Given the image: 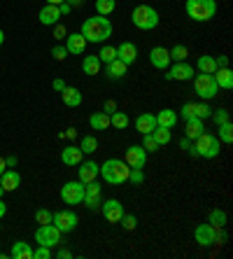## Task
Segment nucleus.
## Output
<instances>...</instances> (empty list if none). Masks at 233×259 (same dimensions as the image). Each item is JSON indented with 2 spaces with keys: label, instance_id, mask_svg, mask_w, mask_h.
<instances>
[{
  "label": "nucleus",
  "instance_id": "f257e3e1",
  "mask_svg": "<svg viewBox=\"0 0 233 259\" xmlns=\"http://www.w3.org/2000/svg\"><path fill=\"white\" fill-rule=\"evenodd\" d=\"M84 35V40L91 45H105L112 37V24H110L108 17H101V14H96V17L86 19L82 24V30H79Z\"/></svg>",
  "mask_w": 233,
  "mask_h": 259
},
{
  "label": "nucleus",
  "instance_id": "f03ea898",
  "mask_svg": "<svg viewBox=\"0 0 233 259\" xmlns=\"http://www.w3.org/2000/svg\"><path fill=\"white\" fill-rule=\"evenodd\" d=\"M128 173H131V166L121 159H108V161L101 166V175L108 185H124L128 182Z\"/></svg>",
  "mask_w": 233,
  "mask_h": 259
},
{
  "label": "nucleus",
  "instance_id": "7ed1b4c3",
  "mask_svg": "<svg viewBox=\"0 0 233 259\" xmlns=\"http://www.w3.org/2000/svg\"><path fill=\"white\" fill-rule=\"evenodd\" d=\"M184 12L194 21H210L217 14V0H187Z\"/></svg>",
  "mask_w": 233,
  "mask_h": 259
},
{
  "label": "nucleus",
  "instance_id": "20e7f679",
  "mask_svg": "<svg viewBox=\"0 0 233 259\" xmlns=\"http://www.w3.org/2000/svg\"><path fill=\"white\" fill-rule=\"evenodd\" d=\"M131 21L140 30H154L159 26V12L152 5H137L131 12Z\"/></svg>",
  "mask_w": 233,
  "mask_h": 259
},
{
  "label": "nucleus",
  "instance_id": "39448f33",
  "mask_svg": "<svg viewBox=\"0 0 233 259\" xmlns=\"http://www.w3.org/2000/svg\"><path fill=\"white\" fill-rule=\"evenodd\" d=\"M194 238H196V243L201 247H212L217 245V243H221L226 236L221 234V229H217V227H212V224H198L196 231H194Z\"/></svg>",
  "mask_w": 233,
  "mask_h": 259
},
{
  "label": "nucleus",
  "instance_id": "423d86ee",
  "mask_svg": "<svg viewBox=\"0 0 233 259\" xmlns=\"http://www.w3.org/2000/svg\"><path fill=\"white\" fill-rule=\"evenodd\" d=\"M194 147H196L198 152V157H203V159H215L219 157V138L217 136H212V133H201L196 140H194Z\"/></svg>",
  "mask_w": 233,
  "mask_h": 259
},
{
  "label": "nucleus",
  "instance_id": "0eeeda50",
  "mask_svg": "<svg viewBox=\"0 0 233 259\" xmlns=\"http://www.w3.org/2000/svg\"><path fill=\"white\" fill-rule=\"evenodd\" d=\"M194 91H196L203 101H210V98L217 96L219 87H217V82H215V77H212V75L201 72V75H194Z\"/></svg>",
  "mask_w": 233,
  "mask_h": 259
},
{
  "label": "nucleus",
  "instance_id": "6e6552de",
  "mask_svg": "<svg viewBox=\"0 0 233 259\" xmlns=\"http://www.w3.org/2000/svg\"><path fill=\"white\" fill-rule=\"evenodd\" d=\"M35 243L44 247H56L61 243V231L54 224H40L35 231Z\"/></svg>",
  "mask_w": 233,
  "mask_h": 259
},
{
  "label": "nucleus",
  "instance_id": "1a4fd4ad",
  "mask_svg": "<svg viewBox=\"0 0 233 259\" xmlns=\"http://www.w3.org/2000/svg\"><path fill=\"white\" fill-rule=\"evenodd\" d=\"M61 199H63V203H68V205L82 203V199H84V182H79V180L66 182V185L61 187Z\"/></svg>",
  "mask_w": 233,
  "mask_h": 259
},
{
  "label": "nucleus",
  "instance_id": "9d476101",
  "mask_svg": "<svg viewBox=\"0 0 233 259\" xmlns=\"http://www.w3.org/2000/svg\"><path fill=\"white\" fill-rule=\"evenodd\" d=\"M77 222L79 220L72 210H59V212H54V217H52V224H54L61 234H70V231H75L77 229Z\"/></svg>",
  "mask_w": 233,
  "mask_h": 259
},
{
  "label": "nucleus",
  "instance_id": "9b49d317",
  "mask_svg": "<svg viewBox=\"0 0 233 259\" xmlns=\"http://www.w3.org/2000/svg\"><path fill=\"white\" fill-rule=\"evenodd\" d=\"M101 194H103L101 182H96V180L86 182V185H84V199H82V203L86 205L89 210H98V208H101V203H103Z\"/></svg>",
  "mask_w": 233,
  "mask_h": 259
},
{
  "label": "nucleus",
  "instance_id": "f8f14e48",
  "mask_svg": "<svg viewBox=\"0 0 233 259\" xmlns=\"http://www.w3.org/2000/svg\"><path fill=\"white\" fill-rule=\"evenodd\" d=\"M182 119L189 121V119H208L210 115H212V110H210L208 103H184L182 105Z\"/></svg>",
  "mask_w": 233,
  "mask_h": 259
},
{
  "label": "nucleus",
  "instance_id": "ddd939ff",
  "mask_svg": "<svg viewBox=\"0 0 233 259\" xmlns=\"http://www.w3.org/2000/svg\"><path fill=\"white\" fill-rule=\"evenodd\" d=\"M194 75H196L194 66H189L187 61H179V63H173L168 68L166 79L168 82H187V79H194Z\"/></svg>",
  "mask_w": 233,
  "mask_h": 259
},
{
  "label": "nucleus",
  "instance_id": "4468645a",
  "mask_svg": "<svg viewBox=\"0 0 233 259\" xmlns=\"http://www.w3.org/2000/svg\"><path fill=\"white\" fill-rule=\"evenodd\" d=\"M101 212H103V217H105L110 224H119L121 215H124L126 210H124V205H121V201L108 199V201H103L101 203Z\"/></svg>",
  "mask_w": 233,
  "mask_h": 259
},
{
  "label": "nucleus",
  "instance_id": "2eb2a0df",
  "mask_svg": "<svg viewBox=\"0 0 233 259\" xmlns=\"http://www.w3.org/2000/svg\"><path fill=\"white\" fill-rule=\"evenodd\" d=\"M126 163H128L131 168H145L147 152H145L143 145H131V147L126 150Z\"/></svg>",
  "mask_w": 233,
  "mask_h": 259
},
{
  "label": "nucleus",
  "instance_id": "dca6fc26",
  "mask_svg": "<svg viewBox=\"0 0 233 259\" xmlns=\"http://www.w3.org/2000/svg\"><path fill=\"white\" fill-rule=\"evenodd\" d=\"M150 63L156 68V70H166V68H170V52H168L166 47H154L150 52Z\"/></svg>",
  "mask_w": 233,
  "mask_h": 259
},
{
  "label": "nucleus",
  "instance_id": "f3484780",
  "mask_svg": "<svg viewBox=\"0 0 233 259\" xmlns=\"http://www.w3.org/2000/svg\"><path fill=\"white\" fill-rule=\"evenodd\" d=\"M86 40H84L82 33H70V35H66V45L63 47L68 49V54H84L86 52Z\"/></svg>",
  "mask_w": 233,
  "mask_h": 259
},
{
  "label": "nucleus",
  "instance_id": "a211bd4d",
  "mask_svg": "<svg viewBox=\"0 0 233 259\" xmlns=\"http://www.w3.org/2000/svg\"><path fill=\"white\" fill-rule=\"evenodd\" d=\"M79 182H84V185H86V182H91V180H96L98 175H101V166H98L96 161H79Z\"/></svg>",
  "mask_w": 233,
  "mask_h": 259
},
{
  "label": "nucleus",
  "instance_id": "6ab92c4d",
  "mask_svg": "<svg viewBox=\"0 0 233 259\" xmlns=\"http://www.w3.org/2000/svg\"><path fill=\"white\" fill-rule=\"evenodd\" d=\"M37 19H40L42 26H54L61 21V12H59V5H44L40 10V14H37Z\"/></svg>",
  "mask_w": 233,
  "mask_h": 259
},
{
  "label": "nucleus",
  "instance_id": "aec40b11",
  "mask_svg": "<svg viewBox=\"0 0 233 259\" xmlns=\"http://www.w3.org/2000/svg\"><path fill=\"white\" fill-rule=\"evenodd\" d=\"M117 59L124 61L126 66H133L137 59V47L133 42H121L119 47H117Z\"/></svg>",
  "mask_w": 233,
  "mask_h": 259
},
{
  "label": "nucleus",
  "instance_id": "412c9836",
  "mask_svg": "<svg viewBox=\"0 0 233 259\" xmlns=\"http://www.w3.org/2000/svg\"><path fill=\"white\" fill-rule=\"evenodd\" d=\"M19 185H21V175L14 168H7L5 173L0 175V187L5 192H14V189H19Z\"/></svg>",
  "mask_w": 233,
  "mask_h": 259
},
{
  "label": "nucleus",
  "instance_id": "4be33fe9",
  "mask_svg": "<svg viewBox=\"0 0 233 259\" xmlns=\"http://www.w3.org/2000/svg\"><path fill=\"white\" fill-rule=\"evenodd\" d=\"M156 128V117L150 115V112H143V115L135 117V131L140 133V136H145V133H152Z\"/></svg>",
  "mask_w": 233,
  "mask_h": 259
},
{
  "label": "nucleus",
  "instance_id": "5701e85b",
  "mask_svg": "<svg viewBox=\"0 0 233 259\" xmlns=\"http://www.w3.org/2000/svg\"><path fill=\"white\" fill-rule=\"evenodd\" d=\"M61 98H63V105H68V108H79L82 105V91L77 89V87H68L61 91Z\"/></svg>",
  "mask_w": 233,
  "mask_h": 259
},
{
  "label": "nucleus",
  "instance_id": "b1692460",
  "mask_svg": "<svg viewBox=\"0 0 233 259\" xmlns=\"http://www.w3.org/2000/svg\"><path fill=\"white\" fill-rule=\"evenodd\" d=\"M82 157H84L82 150L75 147V145H68V147H63V152H61V161L66 163V166H79Z\"/></svg>",
  "mask_w": 233,
  "mask_h": 259
},
{
  "label": "nucleus",
  "instance_id": "393cba45",
  "mask_svg": "<svg viewBox=\"0 0 233 259\" xmlns=\"http://www.w3.org/2000/svg\"><path fill=\"white\" fill-rule=\"evenodd\" d=\"M212 77H215V82H217L219 89H233V72H231V68H217V70L212 72Z\"/></svg>",
  "mask_w": 233,
  "mask_h": 259
},
{
  "label": "nucleus",
  "instance_id": "a878e982",
  "mask_svg": "<svg viewBox=\"0 0 233 259\" xmlns=\"http://www.w3.org/2000/svg\"><path fill=\"white\" fill-rule=\"evenodd\" d=\"M156 117V126H166V128H173L175 124H177V112L175 110H170V108H163L159 115H154Z\"/></svg>",
  "mask_w": 233,
  "mask_h": 259
},
{
  "label": "nucleus",
  "instance_id": "bb28decb",
  "mask_svg": "<svg viewBox=\"0 0 233 259\" xmlns=\"http://www.w3.org/2000/svg\"><path fill=\"white\" fill-rule=\"evenodd\" d=\"M89 126L94 131H108L110 128V115L108 112H94L89 117Z\"/></svg>",
  "mask_w": 233,
  "mask_h": 259
},
{
  "label": "nucleus",
  "instance_id": "cd10ccee",
  "mask_svg": "<svg viewBox=\"0 0 233 259\" xmlns=\"http://www.w3.org/2000/svg\"><path fill=\"white\" fill-rule=\"evenodd\" d=\"M101 66H103V61L98 59V54L96 56H84V61H82V70H84V75H101Z\"/></svg>",
  "mask_w": 233,
  "mask_h": 259
},
{
  "label": "nucleus",
  "instance_id": "c85d7f7f",
  "mask_svg": "<svg viewBox=\"0 0 233 259\" xmlns=\"http://www.w3.org/2000/svg\"><path fill=\"white\" fill-rule=\"evenodd\" d=\"M10 257H14V259H33V247H30L26 241H17L12 245Z\"/></svg>",
  "mask_w": 233,
  "mask_h": 259
},
{
  "label": "nucleus",
  "instance_id": "c756f323",
  "mask_svg": "<svg viewBox=\"0 0 233 259\" xmlns=\"http://www.w3.org/2000/svg\"><path fill=\"white\" fill-rule=\"evenodd\" d=\"M201 133H205V124L203 119H189L187 121V128H184V136L189 140H196Z\"/></svg>",
  "mask_w": 233,
  "mask_h": 259
},
{
  "label": "nucleus",
  "instance_id": "7c9ffc66",
  "mask_svg": "<svg viewBox=\"0 0 233 259\" xmlns=\"http://www.w3.org/2000/svg\"><path fill=\"white\" fill-rule=\"evenodd\" d=\"M126 70H128V66H126L124 61H119V59H114V61H110L108 63V77L110 79H121L126 75Z\"/></svg>",
  "mask_w": 233,
  "mask_h": 259
},
{
  "label": "nucleus",
  "instance_id": "2f4dec72",
  "mask_svg": "<svg viewBox=\"0 0 233 259\" xmlns=\"http://www.w3.org/2000/svg\"><path fill=\"white\" fill-rule=\"evenodd\" d=\"M208 222L212 224V227H217V229H224V227H226V222H228L226 210H221V208H215V210H210Z\"/></svg>",
  "mask_w": 233,
  "mask_h": 259
},
{
  "label": "nucleus",
  "instance_id": "473e14b6",
  "mask_svg": "<svg viewBox=\"0 0 233 259\" xmlns=\"http://www.w3.org/2000/svg\"><path fill=\"white\" fill-rule=\"evenodd\" d=\"M196 68H198V72H205V75H212V72L217 70V61H215V56H198V63H196Z\"/></svg>",
  "mask_w": 233,
  "mask_h": 259
},
{
  "label": "nucleus",
  "instance_id": "72a5a7b5",
  "mask_svg": "<svg viewBox=\"0 0 233 259\" xmlns=\"http://www.w3.org/2000/svg\"><path fill=\"white\" fill-rule=\"evenodd\" d=\"M79 150H82V154H94V152H98V138L96 136H84V138L79 140Z\"/></svg>",
  "mask_w": 233,
  "mask_h": 259
},
{
  "label": "nucleus",
  "instance_id": "f704fd0d",
  "mask_svg": "<svg viewBox=\"0 0 233 259\" xmlns=\"http://www.w3.org/2000/svg\"><path fill=\"white\" fill-rule=\"evenodd\" d=\"M128 121H131V119H128V115H126V112H119V110L110 115V126L119 128V131H124V128L128 126Z\"/></svg>",
  "mask_w": 233,
  "mask_h": 259
},
{
  "label": "nucleus",
  "instance_id": "c9c22d12",
  "mask_svg": "<svg viewBox=\"0 0 233 259\" xmlns=\"http://www.w3.org/2000/svg\"><path fill=\"white\" fill-rule=\"evenodd\" d=\"M117 10V0H96V12L101 17H110Z\"/></svg>",
  "mask_w": 233,
  "mask_h": 259
},
{
  "label": "nucleus",
  "instance_id": "e433bc0d",
  "mask_svg": "<svg viewBox=\"0 0 233 259\" xmlns=\"http://www.w3.org/2000/svg\"><path fill=\"white\" fill-rule=\"evenodd\" d=\"M219 143L224 145H231L233 143V124L231 121H224V124H219Z\"/></svg>",
  "mask_w": 233,
  "mask_h": 259
},
{
  "label": "nucleus",
  "instance_id": "4c0bfd02",
  "mask_svg": "<svg viewBox=\"0 0 233 259\" xmlns=\"http://www.w3.org/2000/svg\"><path fill=\"white\" fill-rule=\"evenodd\" d=\"M152 136L156 138L159 145H168L170 140H173V133H170V128H166V126H156L154 131H152Z\"/></svg>",
  "mask_w": 233,
  "mask_h": 259
},
{
  "label": "nucleus",
  "instance_id": "58836bf2",
  "mask_svg": "<svg viewBox=\"0 0 233 259\" xmlns=\"http://www.w3.org/2000/svg\"><path fill=\"white\" fill-rule=\"evenodd\" d=\"M170 52V61L173 63H179V61H187V56H189V49L184 47V45H175L173 49H168Z\"/></svg>",
  "mask_w": 233,
  "mask_h": 259
},
{
  "label": "nucleus",
  "instance_id": "ea45409f",
  "mask_svg": "<svg viewBox=\"0 0 233 259\" xmlns=\"http://www.w3.org/2000/svg\"><path fill=\"white\" fill-rule=\"evenodd\" d=\"M98 59L103 61V63H110V61L117 59V47H112V45H103L101 52H98Z\"/></svg>",
  "mask_w": 233,
  "mask_h": 259
},
{
  "label": "nucleus",
  "instance_id": "a19ab883",
  "mask_svg": "<svg viewBox=\"0 0 233 259\" xmlns=\"http://www.w3.org/2000/svg\"><path fill=\"white\" fill-rule=\"evenodd\" d=\"M119 224H121V229H124V231H135L137 217L131 215V212H124V215H121V220H119Z\"/></svg>",
  "mask_w": 233,
  "mask_h": 259
},
{
  "label": "nucleus",
  "instance_id": "79ce46f5",
  "mask_svg": "<svg viewBox=\"0 0 233 259\" xmlns=\"http://www.w3.org/2000/svg\"><path fill=\"white\" fill-rule=\"evenodd\" d=\"M143 147H145V152H159L161 150V145L156 143V138L152 136V133H145L143 136Z\"/></svg>",
  "mask_w": 233,
  "mask_h": 259
},
{
  "label": "nucleus",
  "instance_id": "37998d69",
  "mask_svg": "<svg viewBox=\"0 0 233 259\" xmlns=\"http://www.w3.org/2000/svg\"><path fill=\"white\" fill-rule=\"evenodd\" d=\"M52 217H54V212L47 210V208H40V210H35V222L37 224H52Z\"/></svg>",
  "mask_w": 233,
  "mask_h": 259
},
{
  "label": "nucleus",
  "instance_id": "c03bdc74",
  "mask_svg": "<svg viewBox=\"0 0 233 259\" xmlns=\"http://www.w3.org/2000/svg\"><path fill=\"white\" fill-rule=\"evenodd\" d=\"M212 121H215L217 126H219V124H224V121H231L228 119V110H224V108H219V110H212Z\"/></svg>",
  "mask_w": 233,
  "mask_h": 259
},
{
  "label": "nucleus",
  "instance_id": "a18cd8bd",
  "mask_svg": "<svg viewBox=\"0 0 233 259\" xmlns=\"http://www.w3.org/2000/svg\"><path fill=\"white\" fill-rule=\"evenodd\" d=\"M128 182H133V185H143L145 182V170L143 168H131V173H128Z\"/></svg>",
  "mask_w": 233,
  "mask_h": 259
},
{
  "label": "nucleus",
  "instance_id": "49530a36",
  "mask_svg": "<svg viewBox=\"0 0 233 259\" xmlns=\"http://www.w3.org/2000/svg\"><path fill=\"white\" fill-rule=\"evenodd\" d=\"M52 257V247L40 245L37 250H33V259H49Z\"/></svg>",
  "mask_w": 233,
  "mask_h": 259
},
{
  "label": "nucleus",
  "instance_id": "de8ad7c7",
  "mask_svg": "<svg viewBox=\"0 0 233 259\" xmlns=\"http://www.w3.org/2000/svg\"><path fill=\"white\" fill-rule=\"evenodd\" d=\"M52 56H54L56 61H66V56H68V49L63 47V45H59V47H54V49H52Z\"/></svg>",
  "mask_w": 233,
  "mask_h": 259
},
{
  "label": "nucleus",
  "instance_id": "09e8293b",
  "mask_svg": "<svg viewBox=\"0 0 233 259\" xmlns=\"http://www.w3.org/2000/svg\"><path fill=\"white\" fill-rule=\"evenodd\" d=\"M66 35H68L66 26L61 24V21H59V24H54V37H56V40H61V37H66Z\"/></svg>",
  "mask_w": 233,
  "mask_h": 259
},
{
  "label": "nucleus",
  "instance_id": "8fccbe9b",
  "mask_svg": "<svg viewBox=\"0 0 233 259\" xmlns=\"http://www.w3.org/2000/svg\"><path fill=\"white\" fill-rule=\"evenodd\" d=\"M103 112H108V115L117 112V103H114V101H105V108H103Z\"/></svg>",
  "mask_w": 233,
  "mask_h": 259
},
{
  "label": "nucleus",
  "instance_id": "3c124183",
  "mask_svg": "<svg viewBox=\"0 0 233 259\" xmlns=\"http://www.w3.org/2000/svg\"><path fill=\"white\" fill-rule=\"evenodd\" d=\"M61 138L75 140V138H77V131H75V128H68V131H66V133H61Z\"/></svg>",
  "mask_w": 233,
  "mask_h": 259
},
{
  "label": "nucleus",
  "instance_id": "603ef678",
  "mask_svg": "<svg viewBox=\"0 0 233 259\" xmlns=\"http://www.w3.org/2000/svg\"><path fill=\"white\" fill-rule=\"evenodd\" d=\"M215 61H217V68H228V56L221 54L219 59H215Z\"/></svg>",
  "mask_w": 233,
  "mask_h": 259
},
{
  "label": "nucleus",
  "instance_id": "864d4df0",
  "mask_svg": "<svg viewBox=\"0 0 233 259\" xmlns=\"http://www.w3.org/2000/svg\"><path fill=\"white\" fill-rule=\"evenodd\" d=\"M70 10H72V7L68 5V3H61V5H59V12H61V17H66V14H70Z\"/></svg>",
  "mask_w": 233,
  "mask_h": 259
},
{
  "label": "nucleus",
  "instance_id": "5fc2aeb1",
  "mask_svg": "<svg viewBox=\"0 0 233 259\" xmlns=\"http://www.w3.org/2000/svg\"><path fill=\"white\" fill-rule=\"evenodd\" d=\"M52 87H54L56 91H63V89H66V82L59 77V79H54V82H52Z\"/></svg>",
  "mask_w": 233,
  "mask_h": 259
},
{
  "label": "nucleus",
  "instance_id": "6e6d98bb",
  "mask_svg": "<svg viewBox=\"0 0 233 259\" xmlns=\"http://www.w3.org/2000/svg\"><path fill=\"white\" fill-rule=\"evenodd\" d=\"M189 147H192V140L184 136V140H179V150H189Z\"/></svg>",
  "mask_w": 233,
  "mask_h": 259
},
{
  "label": "nucleus",
  "instance_id": "4d7b16f0",
  "mask_svg": "<svg viewBox=\"0 0 233 259\" xmlns=\"http://www.w3.org/2000/svg\"><path fill=\"white\" fill-rule=\"evenodd\" d=\"M17 161H19L17 157H5V163H7V168H14V166H17Z\"/></svg>",
  "mask_w": 233,
  "mask_h": 259
},
{
  "label": "nucleus",
  "instance_id": "13d9d810",
  "mask_svg": "<svg viewBox=\"0 0 233 259\" xmlns=\"http://www.w3.org/2000/svg\"><path fill=\"white\" fill-rule=\"evenodd\" d=\"M59 257H61V259H70L72 252H70V250H59Z\"/></svg>",
  "mask_w": 233,
  "mask_h": 259
},
{
  "label": "nucleus",
  "instance_id": "bf43d9fd",
  "mask_svg": "<svg viewBox=\"0 0 233 259\" xmlns=\"http://www.w3.org/2000/svg\"><path fill=\"white\" fill-rule=\"evenodd\" d=\"M70 7H79V5H84V0H66Z\"/></svg>",
  "mask_w": 233,
  "mask_h": 259
},
{
  "label": "nucleus",
  "instance_id": "052dcab7",
  "mask_svg": "<svg viewBox=\"0 0 233 259\" xmlns=\"http://www.w3.org/2000/svg\"><path fill=\"white\" fill-rule=\"evenodd\" d=\"M7 170V163H5V157H0V175Z\"/></svg>",
  "mask_w": 233,
  "mask_h": 259
},
{
  "label": "nucleus",
  "instance_id": "680f3d73",
  "mask_svg": "<svg viewBox=\"0 0 233 259\" xmlns=\"http://www.w3.org/2000/svg\"><path fill=\"white\" fill-rule=\"evenodd\" d=\"M5 212H7V205L3 203V201H0V220H3V217H5Z\"/></svg>",
  "mask_w": 233,
  "mask_h": 259
},
{
  "label": "nucleus",
  "instance_id": "e2e57ef3",
  "mask_svg": "<svg viewBox=\"0 0 233 259\" xmlns=\"http://www.w3.org/2000/svg\"><path fill=\"white\" fill-rule=\"evenodd\" d=\"M61 3H66V0H47V5H61Z\"/></svg>",
  "mask_w": 233,
  "mask_h": 259
},
{
  "label": "nucleus",
  "instance_id": "0e129e2a",
  "mask_svg": "<svg viewBox=\"0 0 233 259\" xmlns=\"http://www.w3.org/2000/svg\"><path fill=\"white\" fill-rule=\"evenodd\" d=\"M3 42H5V33H3V28H0V47H3Z\"/></svg>",
  "mask_w": 233,
  "mask_h": 259
},
{
  "label": "nucleus",
  "instance_id": "69168bd1",
  "mask_svg": "<svg viewBox=\"0 0 233 259\" xmlns=\"http://www.w3.org/2000/svg\"><path fill=\"white\" fill-rule=\"evenodd\" d=\"M3 194H5V189H3V187H0V199H3Z\"/></svg>",
  "mask_w": 233,
  "mask_h": 259
}]
</instances>
